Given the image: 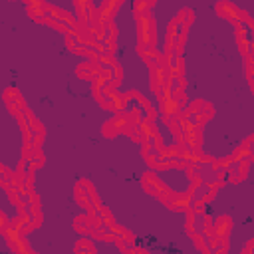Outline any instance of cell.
I'll return each mask as SVG.
<instances>
[{
  "label": "cell",
  "mask_w": 254,
  "mask_h": 254,
  "mask_svg": "<svg viewBox=\"0 0 254 254\" xmlns=\"http://www.w3.org/2000/svg\"><path fill=\"white\" fill-rule=\"evenodd\" d=\"M141 185L147 189V192H151V194L159 196L163 202H169V200L175 196V192H173V190H169V189L159 181V177H157L155 173H147V175H143Z\"/></svg>",
  "instance_id": "cell-1"
},
{
  "label": "cell",
  "mask_w": 254,
  "mask_h": 254,
  "mask_svg": "<svg viewBox=\"0 0 254 254\" xmlns=\"http://www.w3.org/2000/svg\"><path fill=\"white\" fill-rule=\"evenodd\" d=\"M127 125H129V117L123 115V113H119L117 117H113L111 121H107L103 125V135L105 137H115L119 133H125V127Z\"/></svg>",
  "instance_id": "cell-2"
},
{
  "label": "cell",
  "mask_w": 254,
  "mask_h": 254,
  "mask_svg": "<svg viewBox=\"0 0 254 254\" xmlns=\"http://www.w3.org/2000/svg\"><path fill=\"white\" fill-rule=\"evenodd\" d=\"M4 103L8 105V109L14 113V115H18L22 109H26V105H24V99H22V95H20V91L16 89V87H8L6 91H4Z\"/></svg>",
  "instance_id": "cell-3"
},
{
  "label": "cell",
  "mask_w": 254,
  "mask_h": 254,
  "mask_svg": "<svg viewBox=\"0 0 254 254\" xmlns=\"http://www.w3.org/2000/svg\"><path fill=\"white\" fill-rule=\"evenodd\" d=\"M216 12H218L220 18H226V20H232V22H236L238 16H240V10L232 2H226V0H222V2L216 4Z\"/></svg>",
  "instance_id": "cell-4"
},
{
  "label": "cell",
  "mask_w": 254,
  "mask_h": 254,
  "mask_svg": "<svg viewBox=\"0 0 254 254\" xmlns=\"http://www.w3.org/2000/svg\"><path fill=\"white\" fill-rule=\"evenodd\" d=\"M167 204H169L173 210L187 212V210H190V206H192V194H175Z\"/></svg>",
  "instance_id": "cell-5"
},
{
  "label": "cell",
  "mask_w": 254,
  "mask_h": 254,
  "mask_svg": "<svg viewBox=\"0 0 254 254\" xmlns=\"http://www.w3.org/2000/svg\"><path fill=\"white\" fill-rule=\"evenodd\" d=\"M230 228H232V218L230 216H218L216 222H214V236L224 240L228 236Z\"/></svg>",
  "instance_id": "cell-6"
},
{
  "label": "cell",
  "mask_w": 254,
  "mask_h": 254,
  "mask_svg": "<svg viewBox=\"0 0 254 254\" xmlns=\"http://www.w3.org/2000/svg\"><path fill=\"white\" fill-rule=\"evenodd\" d=\"M97 64H99V62H91V60L79 64V65H77V75H79V77H85V79H93V77L99 73V69H101Z\"/></svg>",
  "instance_id": "cell-7"
},
{
  "label": "cell",
  "mask_w": 254,
  "mask_h": 254,
  "mask_svg": "<svg viewBox=\"0 0 254 254\" xmlns=\"http://www.w3.org/2000/svg\"><path fill=\"white\" fill-rule=\"evenodd\" d=\"M149 8H151V4L147 0H135V4H133V12H135L137 18L149 16Z\"/></svg>",
  "instance_id": "cell-8"
},
{
  "label": "cell",
  "mask_w": 254,
  "mask_h": 254,
  "mask_svg": "<svg viewBox=\"0 0 254 254\" xmlns=\"http://www.w3.org/2000/svg\"><path fill=\"white\" fill-rule=\"evenodd\" d=\"M28 165H32V167H42V165H44V153H42L40 147H36V149L32 151V155H30V159H28Z\"/></svg>",
  "instance_id": "cell-9"
},
{
  "label": "cell",
  "mask_w": 254,
  "mask_h": 254,
  "mask_svg": "<svg viewBox=\"0 0 254 254\" xmlns=\"http://www.w3.org/2000/svg\"><path fill=\"white\" fill-rule=\"evenodd\" d=\"M232 165H234L232 157H226V159H218V161H212V169H214V171H220V169L228 171Z\"/></svg>",
  "instance_id": "cell-10"
},
{
  "label": "cell",
  "mask_w": 254,
  "mask_h": 254,
  "mask_svg": "<svg viewBox=\"0 0 254 254\" xmlns=\"http://www.w3.org/2000/svg\"><path fill=\"white\" fill-rule=\"evenodd\" d=\"M99 64H101V67H115L117 65V62H115V58L111 54H101L99 56Z\"/></svg>",
  "instance_id": "cell-11"
},
{
  "label": "cell",
  "mask_w": 254,
  "mask_h": 254,
  "mask_svg": "<svg viewBox=\"0 0 254 254\" xmlns=\"http://www.w3.org/2000/svg\"><path fill=\"white\" fill-rule=\"evenodd\" d=\"M75 250H79V252H81V250H87V252H93V244H91V242H89L87 238H83V240H81V242H79V244L75 246Z\"/></svg>",
  "instance_id": "cell-12"
},
{
  "label": "cell",
  "mask_w": 254,
  "mask_h": 254,
  "mask_svg": "<svg viewBox=\"0 0 254 254\" xmlns=\"http://www.w3.org/2000/svg\"><path fill=\"white\" fill-rule=\"evenodd\" d=\"M250 250H254V240H250V242H248V246L244 248V252H250Z\"/></svg>",
  "instance_id": "cell-13"
},
{
  "label": "cell",
  "mask_w": 254,
  "mask_h": 254,
  "mask_svg": "<svg viewBox=\"0 0 254 254\" xmlns=\"http://www.w3.org/2000/svg\"><path fill=\"white\" fill-rule=\"evenodd\" d=\"M147 2H149V4H151V6H153V4H155V0H147Z\"/></svg>",
  "instance_id": "cell-14"
}]
</instances>
